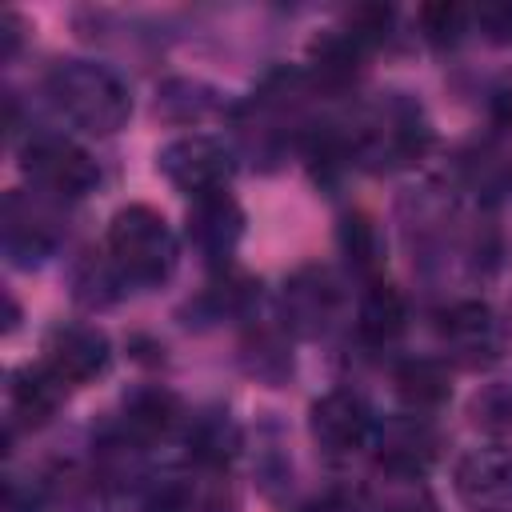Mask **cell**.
I'll list each match as a JSON object with an SVG mask.
<instances>
[{"label":"cell","instance_id":"8","mask_svg":"<svg viewBox=\"0 0 512 512\" xmlns=\"http://www.w3.org/2000/svg\"><path fill=\"white\" fill-rule=\"evenodd\" d=\"M240 228H244V216H240V208H236V200L228 192L200 196L196 208H192V216H188L192 244H200L212 256H228L232 244L240 240Z\"/></svg>","mask_w":512,"mask_h":512},{"label":"cell","instance_id":"10","mask_svg":"<svg viewBox=\"0 0 512 512\" xmlns=\"http://www.w3.org/2000/svg\"><path fill=\"white\" fill-rule=\"evenodd\" d=\"M440 332H444V340H448L468 364H480V352H484V360L496 356V320H492V312H488L484 304H476V300L440 312Z\"/></svg>","mask_w":512,"mask_h":512},{"label":"cell","instance_id":"2","mask_svg":"<svg viewBox=\"0 0 512 512\" xmlns=\"http://www.w3.org/2000/svg\"><path fill=\"white\" fill-rule=\"evenodd\" d=\"M108 260L128 284H160L176 268V236L148 204H128L108 224Z\"/></svg>","mask_w":512,"mask_h":512},{"label":"cell","instance_id":"20","mask_svg":"<svg viewBox=\"0 0 512 512\" xmlns=\"http://www.w3.org/2000/svg\"><path fill=\"white\" fill-rule=\"evenodd\" d=\"M308 512H348V508H344L340 500H324V504H312Z\"/></svg>","mask_w":512,"mask_h":512},{"label":"cell","instance_id":"4","mask_svg":"<svg viewBox=\"0 0 512 512\" xmlns=\"http://www.w3.org/2000/svg\"><path fill=\"white\" fill-rule=\"evenodd\" d=\"M24 172L56 196H88L100 184L96 160L64 136H36L24 144Z\"/></svg>","mask_w":512,"mask_h":512},{"label":"cell","instance_id":"11","mask_svg":"<svg viewBox=\"0 0 512 512\" xmlns=\"http://www.w3.org/2000/svg\"><path fill=\"white\" fill-rule=\"evenodd\" d=\"M432 456H436V436H432V428H428L424 420L408 416V420L384 428L380 464H384L392 476H420Z\"/></svg>","mask_w":512,"mask_h":512},{"label":"cell","instance_id":"7","mask_svg":"<svg viewBox=\"0 0 512 512\" xmlns=\"http://www.w3.org/2000/svg\"><path fill=\"white\" fill-rule=\"evenodd\" d=\"M108 336L92 324H64L44 340V364L64 384H88L108 368Z\"/></svg>","mask_w":512,"mask_h":512},{"label":"cell","instance_id":"19","mask_svg":"<svg viewBox=\"0 0 512 512\" xmlns=\"http://www.w3.org/2000/svg\"><path fill=\"white\" fill-rule=\"evenodd\" d=\"M344 244H348V252L356 256L360 268H372V228H368L364 216H356V220L344 224Z\"/></svg>","mask_w":512,"mask_h":512},{"label":"cell","instance_id":"14","mask_svg":"<svg viewBox=\"0 0 512 512\" xmlns=\"http://www.w3.org/2000/svg\"><path fill=\"white\" fill-rule=\"evenodd\" d=\"M396 392L408 408H436L452 396V376L440 360H408L396 368Z\"/></svg>","mask_w":512,"mask_h":512},{"label":"cell","instance_id":"18","mask_svg":"<svg viewBox=\"0 0 512 512\" xmlns=\"http://www.w3.org/2000/svg\"><path fill=\"white\" fill-rule=\"evenodd\" d=\"M472 16H476L480 32H488V40H496V44H508V40H512V4H508V0L480 4Z\"/></svg>","mask_w":512,"mask_h":512},{"label":"cell","instance_id":"16","mask_svg":"<svg viewBox=\"0 0 512 512\" xmlns=\"http://www.w3.org/2000/svg\"><path fill=\"white\" fill-rule=\"evenodd\" d=\"M416 20H420L424 40H432V44H456L460 32H464V24H468V8H460L452 0H436V4H424L416 12Z\"/></svg>","mask_w":512,"mask_h":512},{"label":"cell","instance_id":"5","mask_svg":"<svg viewBox=\"0 0 512 512\" xmlns=\"http://www.w3.org/2000/svg\"><path fill=\"white\" fill-rule=\"evenodd\" d=\"M452 488L468 512H512V448L488 444L456 460Z\"/></svg>","mask_w":512,"mask_h":512},{"label":"cell","instance_id":"12","mask_svg":"<svg viewBox=\"0 0 512 512\" xmlns=\"http://www.w3.org/2000/svg\"><path fill=\"white\" fill-rule=\"evenodd\" d=\"M404 324H408L404 296H400L392 284H384V280L368 284V292L360 296V316H356L360 336H364L368 344H392V340L404 332Z\"/></svg>","mask_w":512,"mask_h":512},{"label":"cell","instance_id":"9","mask_svg":"<svg viewBox=\"0 0 512 512\" xmlns=\"http://www.w3.org/2000/svg\"><path fill=\"white\" fill-rule=\"evenodd\" d=\"M284 312H288V320L300 332H308V336L324 332L328 316L336 312V284H332V276L324 268H304L288 284V292H284Z\"/></svg>","mask_w":512,"mask_h":512},{"label":"cell","instance_id":"17","mask_svg":"<svg viewBox=\"0 0 512 512\" xmlns=\"http://www.w3.org/2000/svg\"><path fill=\"white\" fill-rule=\"evenodd\" d=\"M472 420L484 424V428H492V432L512 428V388H508V384L484 388V392L472 400Z\"/></svg>","mask_w":512,"mask_h":512},{"label":"cell","instance_id":"15","mask_svg":"<svg viewBox=\"0 0 512 512\" xmlns=\"http://www.w3.org/2000/svg\"><path fill=\"white\" fill-rule=\"evenodd\" d=\"M176 424V400L168 392H140L124 408V428L136 440H156Z\"/></svg>","mask_w":512,"mask_h":512},{"label":"cell","instance_id":"1","mask_svg":"<svg viewBox=\"0 0 512 512\" xmlns=\"http://www.w3.org/2000/svg\"><path fill=\"white\" fill-rule=\"evenodd\" d=\"M48 96L52 104L84 132L112 136L132 116V96L116 72L88 60H64L48 72Z\"/></svg>","mask_w":512,"mask_h":512},{"label":"cell","instance_id":"3","mask_svg":"<svg viewBox=\"0 0 512 512\" xmlns=\"http://www.w3.org/2000/svg\"><path fill=\"white\" fill-rule=\"evenodd\" d=\"M160 172H164L180 192H188V196L200 200V196L224 192L228 180H232V172H236V164H232V152H228L220 140L192 132V136L172 140V144L160 152Z\"/></svg>","mask_w":512,"mask_h":512},{"label":"cell","instance_id":"13","mask_svg":"<svg viewBox=\"0 0 512 512\" xmlns=\"http://www.w3.org/2000/svg\"><path fill=\"white\" fill-rule=\"evenodd\" d=\"M64 388H68V384H64L44 360H40V364H24V368L12 376V408H16L28 424H44V420L56 412Z\"/></svg>","mask_w":512,"mask_h":512},{"label":"cell","instance_id":"6","mask_svg":"<svg viewBox=\"0 0 512 512\" xmlns=\"http://www.w3.org/2000/svg\"><path fill=\"white\" fill-rule=\"evenodd\" d=\"M312 440L328 456H356L372 440V416L360 396L352 392H328L312 404Z\"/></svg>","mask_w":512,"mask_h":512}]
</instances>
